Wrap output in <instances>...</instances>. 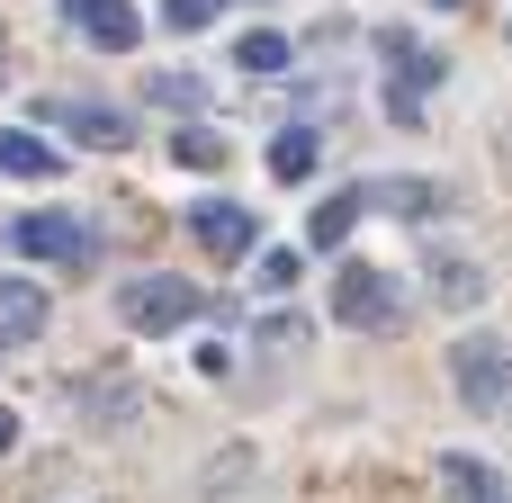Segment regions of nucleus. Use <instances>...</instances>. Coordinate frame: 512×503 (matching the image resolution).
Segmentation results:
<instances>
[{
    "mask_svg": "<svg viewBox=\"0 0 512 503\" xmlns=\"http://www.w3.org/2000/svg\"><path fill=\"white\" fill-rule=\"evenodd\" d=\"M333 315H342L351 333H396V324H405V297H396V279H387V270L351 261V270L333 279Z\"/></svg>",
    "mask_w": 512,
    "mask_h": 503,
    "instance_id": "f257e3e1",
    "label": "nucleus"
},
{
    "mask_svg": "<svg viewBox=\"0 0 512 503\" xmlns=\"http://www.w3.org/2000/svg\"><path fill=\"white\" fill-rule=\"evenodd\" d=\"M117 315H126L135 333H171V324H189V315H198V288L153 270V279H126V288H117Z\"/></svg>",
    "mask_w": 512,
    "mask_h": 503,
    "instance_id": "f03ea898",
    "label": "nucleus"
},
{
    "mask_svg": "<svg viewBox=\"0 0 512 503\" xmlns=\"http://www.w3.org/2000/svg\"><path fill=\"white\" fill-rule=\"evenodd\" d=\"M9 243H18L27 261H72V270L90 261V234H81V216H18V225H9Z\"/></svg>",
    "mask_w": 512,
    "mask_h": 503,
    "instance_id": "7ed1b4c3",
    "label": "nucleus"
},
{
    "mask_svg": "<svg viewBox=\"0 0 512 503\" xmlns=\"http://www.w3.org/2000/svg\"><path fill=\"white\" fill-rule=\"evenodd\" d=\"M45 126H72L90 153H117V144H126V117L99 108V99H45Z\"/></svg>",
    "mask_w": 512,
    "mask_h": 503,
    "instance_id": "20e7f679",
    "label": "nucleus"
},
{
    "mask_svg": "<svg viewBox=\"0 0 512 503\" xmlns=\"http://www.w3.org/2000/svg\"><path fill=\"white\" fill-rule=\"evenodd\" d=\"M198 243H207L216 261H243V252L261 243V225H252V207H225V198H216V207H198Z\"/></svg>",
    "mask_w": 512,
    "mask_h": 503,
    "instance_id": "39448f33",
    "label": "nucleus"
},
{
    "mask_svg": "<svg viewBox=\"0 0 512 503\" xmlns=\"http://www.w3.org/2000/svg\"><path fill=\"white\" fill-rule=\"evenodd\" d=\"M387 54H396V99H387V108H396V117L414 126V117H423V81H432L441 63H432V54L414 45V36H387Z\"/></svg>",
    "mask_w": 512,
    "mask_h": 503,
    "instance_id": "423d86ee",
    "label": "nucleus"
},
{
    "mask_svg": "<svg viewBox=\"0 0 512 503\" xmlns=\"http://www.w3.org/2000/svg\"><path fill=\"white\" fill-rule=\"evenodd\" d=\"M72 18L90 27V45H108V54H126L135 36H144V18L126 9V0H72Z\"/></svg>",
    "mask_w": 512,
    "mask_h": 503,
    "instance_id": "0eeeda50",
    "label": "nucleus"
},
{
    "mask_svg": "<svg viewBox=\"0 0 512 503\" xmlns=\"http://www.w3.org/2000/svg\"><path fill=\"white\" fill-rule=\"evenodd\" d=\"M36 333H45L36 279H0V351H9V342H36Z\"/></svg>",
    "mask_w": 512,
    "mask_h": 503,
    "instance_id": "6e6552de",
    "label": "nucleus"
},
{
    "mask_svg": "<svg viewBox=\"0 0 512 503\" xmlns=\"http://www.w3.org/2000/svg\"><path fill=\"white\" fill-rule=\"evenodd\" d=\"M459 387H468V405H504V351L495 342H468L459 351Z\"/></svg>",
    "mask_w": 512,
    "mask_h": 503,
    "instance_id": "1a4fd4ad",
    "label": "nucleus"
},
{
    "mask_svg": "<svg viewBox=\"0 0 512 503\" xmlns=\"http://www.w3.org/2000/svg\"><path fill=\"white\" fill-rule=\"evenodd\" d=\"M63 171V153L54 144H36V135H9L0 126V180H54Z\"/></svg>",
    "mask_w": 512,
    "mask_h": 503,
    "instance_id": "9d476101",
    "label": "nucleus"
},
{
    "mask_svg": "<svg viewBox=\"0 0 512 503\" xmlns=\"http://www.w3.org/2000/svg\"><path fill=\"white\" fill-rule=\"evenodd\" d=\"M360 207H387V216H423V207H441V189H423V180H360Z\"/></svg>",
    "mask_w": 512,
    "mask_h": 503,
    "instance_id": "9b49d317",
    "label": "nucleus"
},
{
    "mask_svg": "<svg viewBox=\"0 0 512 503\" xmlns=\"http://www.w3.org/2000/svg\"><path fill=\"white\" fill-rule=\"evenodd\" d=\"M315 162H324V135H315V126H288V135L270 144V171H279V180H306Z\"/></svg>",
    "mask_w": 512,
    "mask_h": 503,
    "instance_id": "f8f14e48",
    "label": "nucleus"
},
{
    "mask_svg": "<svg viewBox=\"0 0 512 503\" xmlns=\"http://www.w3.org/2000/svg\"><path fill=\"white\" fill-rule=\"evenodd\" d=\"M441 486H450V503H512L477 459H441Z\"/></svg>",
    "mask_w": 512,
    "mask_h": 503,
    "instance_id": "ddd939ff",
    "label": "nucleus"
},
{
    "mask_svg": "<svg viewBox=\"0 0 512 503\" xmlns=\"http://www.w3.org/2000/svg\"><path fill=\"white\" fill-rule=\"evenodd\" d=\"M234 63H243V72H261V81H270V72H288V36H270V27H252V36H243V45H234Z\"/></svg>",
    "mask_w": 512,
    "mask_h": 503,
    "instance_id": "4468645a",
    "label": "nucleus"
},
{
    "mask_svg": "<svg viewBox=\"0 0 512 503\" xmlns=\"http://www.w3.org/2000/svg\"><path fill=\"white\" fill-rule=\"evenodd\" d=\"M351 225H360V189H342V198H324L315 207V243L333 252V243H351Z\"/></svg>",
    "mask_w": 512,
    "mask_h": 503,
    "instance_id": "2eb2a0df",
    "label": "nucleus"
},
{
    "mask_svg": "<svg viewBox=\"0 0 512 503\" xmlns=\"http://www.w3.org/2000/svg\"><path fill=\"white\" fill-rule=\"evenodd\" d=\"M432 297H441V306H477V297H486V279H477L468 261H432Z\"/></svg>",
    "mask_w": 512,
    "mask_h": 503,
    "instance_id": "dca6fc26",
    "label": "nucleus"
},
{
    "mask_svg": "<svg viewBox=\"0 0 512 503\" xmlns=\"http://www.w3.org/2000/svg\"><path fill=\"white\" fill-rule=\"evenodd\" d=\"M72 405H81V414H135V387H117V378H90V387H72Z\"/></svg>",
    "mask_w": 512,
    "mask_h": 503,
    "instance_id": "f3484780",
    "label": "nucleus"
},
{
    "mask_svg": "<svg viewBox=\"0 0 512 503\" xmlns=\"http://www.w3.org/2000/svg\"><path fill=\"white\" fill-rule=\"evenodd\" d=\"M153 99H162V108H198L207 81H198V72H153Z\"/></svg>",
    "mask_w": 512,
    "mask_h": 503,
    "instance_id": "a211bd4d",
    "label": "nucleus"
},
{
    "mask_svg": "<svg viewBox=\"0 0 512 503\" xmlns=\"http://www.w3.org/2000/svg\"><path fill=\"white\" fill-rule=\"evenodd\" d=\"M180 162H189V171H216V162H225V135L189 126V135H180Z\"/></svg>",
    "mask_w": 512,
    "mask_h": 503,
    "instance_id": "6ab92c4d",
    "label": "nucleus"
},
{
    "mask_svg": "<svg viewBox=\"0 0 512 503\" xmlns=\"http://www.w3.org/2000/svg\"><path fill=\"white\" fill-rule=\"evenodd\" d=\"M261 342H270V351H306V315H270Z\"/></svg>",
    "mask_w": 512,
    "mask_h": 503,
    "instance_id": "aec40b11",
    "label": "nucleus"
},
{
    "mask_svg": "<svg viewBox=\"0 0 512 503\" xmlns=\"http://www.w3.org/2000/svg\"><path fill=\"white\" fill-rule=\"evenodd\" d=\"M216 9H225V0H162V18H171V27H207Z\"/></svg>",
    "mask_w": 512,
    "mask_h": 503,
    "instance_id": "412c9836",
    "label": "nucleus"
},
{
    "mask_svg": "<svg viewBox=\"0 0 512 503\" xmlns=\"http://www.w3.org/2000/svg\"><path fill=\"white\" fill-rule=\"evenodd\" d=\"M9 441H18V423H9V414H0V459H9Z\"/></svg>",
    "mask_w": 512,
    "mask_h": 503,
    "instance_id": "4be33fe9",
    "label": "nucleus"
},
{
    "mask_svg": "<svg viewBox=\"0 0 512 503\" xmlns=\"http://www.w3.org/2000/svg\"><path fill=\"white\" fill-rule=\"evenodd\" d=\"M441 9H468V0H441Z\"/></svg>",
    "mask_w": 512,
    "mask_h": 503,
    "instance_id": "5701e85b",
    "label": "nucleus"
}]
</instances>
